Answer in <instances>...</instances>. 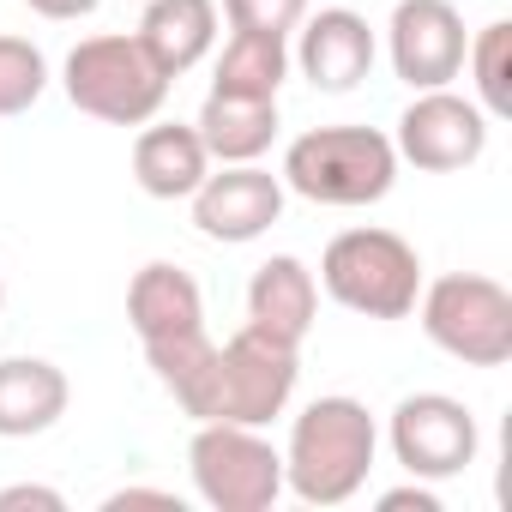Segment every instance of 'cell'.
Wrapping results in <instances>:
<instances>
[{
	"label": "cell",
	"mask_w": 512,
	"mask_h": 512,
	"mask_svg": "<svg viewBox=\"0 0 512 512\" xmlns=\"http://www.w3.org/2000/svg\"><path fill=\"white\" fill-rule=\"evenodd\" d=\"M374 452H380V428L362 398H344V392L314 398L290 422L284 488H296V500H308V506H344L368 488Z\"/></svg>",
	"instance_id": "1"
},
{
	"label": "cell",
	"mask_w": 512,
	"mask_h": 512,
	"mask_svg": "<svg viewBox=\"0 0 512 512\" xmlns=\"http://www.w3.org/2000/svg\"><path fill=\"white\" fill-rule=\"evenodd\" d=\"M302 380V350L278 344L266 332L241 326L229 344H217L205 380L193 386V398L181 404L193 422H241V428H266L272 416L290 410Z\"/></svg>",
	"instance_id": "2"
},
{
	"label": "cell",
	"mask_w": 512,
	"mask_h": 512,
	"mask_svg": "<svg viewBox=\"0 0 512 512\" xmlns=\"http://www.w3.org/2000/svg\"><path fill=\"white\" fill-rule=\"evenodd\" d=\"M398 181V151L380 127H308L302 139H290L284 151V193H302L308 205H380Z\"/></svg>",
	"instance_id": "3"
},
{
	"label": "cell",
	"mask_w": 512,
	"mask_h": 512,
	"mask_svg": "<svg viewBox=\"0 0 512 512\" xmlns=\"http://www.w3.org/2000/svg\"><path fill=\"white\" fill-rule=\"evenodd\" d=\"M320 290L362 320H404L422 296V260L398 229H344L320 253Z\"/></svg>",
	"instance_id": "4"
},
{
	"label": "cell",
	"mask_w": 512,
	"mask_h": 512,
	"mask_svg": "<svg viewBox=\"0 0 512 512\" xmlns=\"http://www.w3.org/2000/svg\"><path fill=\"white\" fill-rule=\"evenodd\" d=\"M61 91L79 115L109 121V127H145L163 103H169V79L157 73V61L139 49V37H85L67 67H61Z\"/></svg>",
	"instance_id": "5"
},
{
	"label": "cell",
	"mask_w": 512,
	"mask_h": 512,
	"mask_svg": "<svg viewBox=\"0 0 512 512\" xmlns=\"http://www.w3.org/2000/svg\"><path fill=\"white\" fill-rule=\"evenodd\" d=\"M422 332L464 368H506L512 362V290L482 272H446L416 296Z\"/></svg>",
	"instance_id": "6"
},
{
	"label": "cell",
	"mask_w": 512,
	"mask_h": 512,
	"mask_svg": "<svg viewBox=\"0 0 512 512\" xmlns=\"http://www.w3.org/2000/svg\"><path fill=\"white\" fill-rule=\"evenodd\" d=\"M187 470L199 500L217 512H266L284 494V452L241 422H199L187 440Z\"/></svg>",
	"instance_id": "7"
},
{
	"label": "cell",
	"mask_w": 512,
	"mask_h": 512,
	"mask_svg": "<svg viewBox=\"0 0 512 512\" xmlns=\"http://www.w3.org/2000/svg\"><path fill=\"white\" fill-rule=\"evenodd\" d=\"M386 440H392V458L422 476V482H446V476H464L476 464V416L464 398L452 392H410L398 398L392 422H386Z\"/></svg>",
	"instance_id": "8"
},
{
	"label": "cell",
	"mask_w": 512,
	"mask_h": 512,
	"mask_svg": "<svg viewBox=\"0 0 512 512\" xmlns=\"http://www.w3.org/2000/svg\"><path fill=\"white\" fill-rule=\"evenodd\" d=\"M392 151H398V163H416L422 175H458V169L482 163L488 115L476 109V97H458L452 85L416 91V103L398 115Z\"/></svg>",
	"instance_id": "9"
},
{
	"label": "cell",
	"mask_w": 512,
	"mask_h": 512,
	"mask_svg": "<svg viewBox=\"0 0 512 512\" xmlns=\"http://www.w3.org/2000/svg\"><path fill=\"white\" fill-rule=\"evenodd\" d=\"M464 49H470V31H464V13L452 0H398L392 7L386 55H392V73L410 91L452 85L464 73Z\"/></svg>",
	"instance_id": "10"
},
{
	"label": "cell",
	"mask_w": 512,
	"mask_h": 512,
	"mask_svg": "<svg viewBox=\"0 0 512 512\" xmlns=\"http://www.w3.org/2000/svg\"><path fill=\"white\" fill-rule=\"evenodd\" d=\"M187 199H193V229L205 241L241 247V241H260L284 217V175H272L260 163H223Z\"/></svg>",
	"instance_id": "11"
},
{
	"label": "cell",
	"mask_w": 512,
	"mask_h": 512,
	"mask_svg": "<svg viewBox=\"0 0 512 512\" xmlns=\"http://www.w3.org/2000/svg\"><path fill=\"white\" fill-rule=\"evenodd\" d=\"M374 55H380L374 25H368L362 13H350V7H320V13H308V19L296 25V49H290V61L302 67V79H308L314 91H332V97L356 91V85L374 73Z\"/></svg>",
	"instance_id": "12"
},
{
	"label": "cell",
	"mask_w": 512,
	"mask_h": 512,
	"mask_svg": "<svg viewBox=\"0 0 512 512\" xmlns=\"http://www.w3.org/2000/svg\"><path fill=\"white\" fill-rule=\"evenodd\" d=\"M127 320L139 332V344H169L187 332H205V296L193 284V272H181L175 260H151L133 272L127 284Z\"/></svg>",
	"instance_id": "13"
},
{
	"label": "cell",
	"mask_w": 512,
	"mask_h": 512,
	"mask_svg": "<svg viewBox=\"0 0 512 512\" xmlns=\"http://www.w3.org/2000/svg\"><path fill=\"white\" fill-rule=\"evenodd\" d=\"M314 314H320L314 272L296 260V253H272V260L253 272V284H247V326L302 350V338L314 332Z\"/></svg>",
	"instance_id": "14"
},
{
	"label": "cell",
	"mask_w": 512,
	"mask_h": 512,
	"mask_svg": "<svg viewBox=\"0 0 512 512\" xmlns=\"http://www.w3.org/2000/svg\"><path fill=\"white\" fill-rule=\"evenodd\" d=\"M73 404L67 374L49 356H0V440L49 434Z\"/></svg>",
	"instance_id": "15"
},
{
	"label": "cell",
	"mask_w": 512,
	"mask_h": 512,
	"mask_svg": "<svg viewBox=\"0 0 512 512\" xmlns=\"http://www.w3.org/2000/svg\"><path fill=\"white\" fill-rule=\"evenodd\" d=\"M211 175V151L193 121H145L133 139V181L151 199H187Z\"/></svg>",
	"instance_id": "16"
},
{
	"label": "cell",
	"mask_w": 512,
	"mask_h": 512,
	"mask_svg": "<svg viewBox=\"0 0 512 512\" xmlns=\"http://www.w3.org/2000/svg\"><path fill=\"white\" fill-rule=\"evenodd\" d=\"M133 37L163 79H181L217 49V0H151Z\"/></svg>",
	"instance_id": "17"
},
{
	"label": "cell",
	"mask_w": 512,
	"mask_h": 512,
	"mask_svg": "<svg viewBox=\"0 0 512 512\" xmlns=\"http://www.w3.org/2000/svg\"><path fill=\"white\" fill-rule=\"evenodd\" d=\"M193 127H199L211 163H260L272 151V139H278V97H229V91H211Z\"/></svg>",
	"instance_id": "18"
},
{
	"label": "cell",
	"mask_w": 512,
	"mask_h": 512,
	"mask_svg": "<svg viewBox=\"0 0 512 512\" xmlns=\"http://www.w3.org/2000/svg\"><path fill=\"white\" fill-rule=\"evenodd\" d=\"M284 79H290V37L229 31V43L217 55V73H211V91H229V97H278Z\"/></svg>",
	"instance_id": "19"
},
{
	"label": "cell",
	"mask_w": 512,
	"mask_h": 512,
	"mask_svg": "<svg viewBox=\"0 0 512 512\" xmlns=\"http://www.w3.org/2000/svg\"><path fill=\"white\" fill-rule=\"evenodd\" d=\"M464 67H470V85H476V109L488 121H506L512 115V25L506 19L482 25L464 49Z\"/></svg>",
	"instance_id": "20"
},
{
	"label": "cell",
	"mask_w": 512,
	"mask_h": 512,
	"mask_svg": "<svg viewBox=\"0 0 512 512\" xmlns=\"http://www.w3.org/2000/svg\"><path fill=\"white\" fill-rule=\"evenodd\" d=\"M49 91V61L31 37H0V121L37 109V97Z\"/></svg>",
	"instance_id": "21"
},
{
	"label": "cell",
	"mask_w": 512,
	"mask_h": 512,
	"mask_svg": "<svg viewBox=\"0 0 512 512\" xmlns=\"http://www.w3.org/2000/svg\"><path fill=\"white\" fill-rule=\"evenodd\" d=\"M223 19L229 31H272L290 37L308 19V0H223Z\"/></svg>",
	"instance_id": "22"
},
{
	"label": "cell",
	"mask_w": 512,
	"mask_h": 512,
	"mask_svg": "<svg viewBox=\"0 0 512 512\" xmlns=\"http://www.w3.org/2000/svg\"><path fill=\"white\" fill-rule=\"evenodd\" d=\"M67 512V494L61 488H43V482H13V488H0V512Z\"/></svg>",
	"instance_id": "23"
},
{
	"label": "cell",
	"mask_w": 512,
	"mask_h": 512,
	"mask_svg": "<svg viewBox=\"0 0 512 512\" xmlns=\"http://www.w3.org/2000/svg\"><path fill=\"white\" fill-rule=\"evenodd\" d=\"M380 512H440V494L416 476V482H404V488H386V494H380Z\"/></svg>",
	"instance_id": "24"
},
{
	"label": "cell",
	"mask_w": 512,
	"mask_h": 512,
	"mask_svg": "<svg viewBox=\"0 0 512 512\" xmlns=\"http://www.w3.org/2000/svg\"><path fill=\"white\" fill-rule=\"evenodd\" d=\"M25 7L37 13V19H55V25H67V19H91L103 0H25Z\"/></svg>",
	"instance_id": "25"
},
{
	"label": "cell",
	"mask_w": 512,
	"mask_h": 512,
	"mask_svg": "<svg viewBox=\"0 0 512 512\" xmlns=\"http://www.w3.org/2000/svg\"><path fill=\"white\" fill-rule=\"evenodd\" d=\"M103 506H109V512H121V506H175V512H181V500L163 494V488H121V494H109Z\"/></svg>",
	"instance_id": "26"
},
{
	"label": "cell",
	"mask_w": 512,
	"mask_h": 512,
	"mask_svg": "<svg viewBox=\"0 0 512 512\" xmlns=\"http://www.w3.org/2000/svg\"><path fill=\"white\" fill-rule=\"evenodd\" d=\"M0 308H7V284H0Z\"/></svg>",
	"instance_id": "27"
}]
</instances>
